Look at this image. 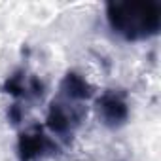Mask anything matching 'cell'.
Returning <instances> with one entry per match:
<instances>
[{"mask_svg": "<svg viewBox=\"0 0 161 161\" xmlns=\"http://www.w3.org/2000/svg\"><path fill=\"white\" fill-rule=\"evenodd\" d=\"M64 86H68V93L74 95V97H87V95H89L87 84H86L80 76H76V74H68V76H66Z\"/></svg>", "mask_w": 161, "mask_h": 161, "instance_id": "cell-3", "label": "cell"}, {"mask_svg": "<svg viewBox=\"0 0 161 161\" xmlns=\"http://www.w3.org/2000/svg\"><path fill=\"white\" fill-rule=\"evenodd\" d=\"M112 29L125 38H146L159 29V6L148 0H125L106 6Z\"/></svg>", "mask_w": 161, "mask_h": 161, "instance_id": "cell-1", "label": "cell"}, {"mask_svg": "<svg viewBox=\"0 0 161 161\" xmlns=\"http://www.w3.org/2000/svg\"><path fill=\"white\" fill-rule=\"evenodd\" d=\"M99 108L103 110L104 119L110 121V123L121 121V119L127 116V108H125V104H123L118 97H114V95H106L103 101H99Z\"/></svg>", "mask_w": 161, "mask_h": 161, "instance_id": "cell-2", "label": "cell"}]
</instances>
